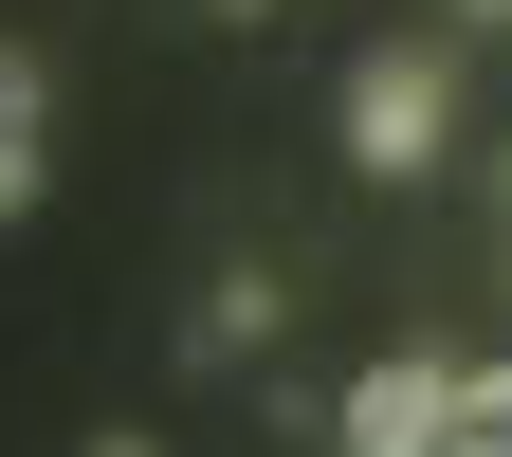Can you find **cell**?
<instances>
[{
    "label": "cell",
    "mask_w": 512,
    "mask_h": 457,
    "mask_svg": "<svg viewBox=\"0 0 512 457\" xmlns=\"http://www.w3.org/2000/svg\"><path fill=\"white\" fill-rule=\"evenodd\" d=\"M439 147H458V74H439L421 37L348 55V165L366 183H439Z\"/></svg>",
    "instance_id": "6da1fadb"
},
{
    "label": "cell",
    "mask_w": 512,
    "mask_h": 457,
    "mask_svg": "<svg viewBox=\"0 0 512 457\" xmlns=\"http://www.w3.org/2000/svg\"><path fill=\"white\" fill-rule=\"evenodd\" d=\"M330 457H458V366H439V348H384L330 403Z\"/></svg>",
    "instance_id": "7a4b0ae2"
},
{
    "label": "cell",
    "mask_w": 512,
    "mask_h": 457,
    "mask_svg": "<svg viewBox=\"0 0 512 457\" xmlns=\"http://www.w3.org/2000/svg\"><path fill=\"white\" fill-rule=\"evenodd\" d=\"M275 330H293V275H275V256H220L202 311H183V366H256Z\"/></svg>",
    "instance_id": "3957f363"
},
{
    "label": "cell",
    "mask_w": 512,
    "mask_h": 457,
    "mask_svg": "<svg viewBox=\"0 0 512 457\" xmlns=\"http://www.w3.org/2000/svg\"><path fill=\"white\" fill-rule=\"evenodd\" d=\"M0 220H37V147H0Z\"/></svg>",
    "instance_id": "8992f818"
},
{
    "label": "cell",
    "mask_w": 512,
    "mask_h": 457,
    "mask_svg": "<svg viewBox=\"0 0 512 457\" xmlns=\"http://www.w3.org/2000/svg\"><path fill=\"white\" fill-rule=\"evenodd\" d=\"M92 457H165V439H147V421H110V439H92Z\"/></svg>",
    "instance_id": "52a82bcc"
},
{
    "label": "cell",
    "mask_w": 512,
    "mask_h": 457,
    "mask_svg": "<svg viewBox=\"0 0 512 457\" xmlns=\"http://www.w3.org/2000/svg\"><path fill=\"white\" fill-rule=\"evenodd\" d=\"M458 457H512V366H458Z\"/></svg>",
    "instance_id": "277c9868"
},
{
    "label": "cell",
    "mask_w": 512,
    "mask_h": 457,
    "mask_svg": "<svg viewBox=\"0 0 512 457\" xmlns=\"http://www.w3.org/2000/svg\"><path fill=\"white\" fill-rule=\"evenodd\" d=\"M202 19H275V0H202Z\"/></svg>",
    "instance_id": "9c48e42d"
},
{
    "label": "cell",
    "mask_w": 512,
    "mask_h": 457,
    "mask_svg": "<svg viewBox=\"0 0 512 457\" xmlns=\"http://www.w3.org/2000/svg\"><path fill=\"white\" fill-rule=\"evenodd\" d=\"M37 110H55V74H37L19 37H0V147H37Z\"/></svg>",
    "instance_id": "5b68a950"
},
{
    "label": "cell",
    "mask_w": 512,
    "mask_h": 457,
    "mask_svg": "<svg viewBox=\"0 0 512 457\" xmlns=\"http://www.w3.org/2000/svg\"><path fill=\"white\" fill-rule=\"evenodd\" d=\"M458 19H476V37H512V0H458Z\"/></svg>",
    "instance_id": "ba28073f"
},
{
    "label": "cell",
    "mask_w": 512,
    "mask_h": 457,
    "mask_svg": "<svg viewBox=\"0 0 512 457\" xmlns=\"http://www.w3.org/2000/svg\"><path fill=\"white\" fill-rule=\"evenodd\" d=\"M494 202H512V147H494Z\"/></svg>",
    "instance_id": "30bf717a"
}]
</instances>
